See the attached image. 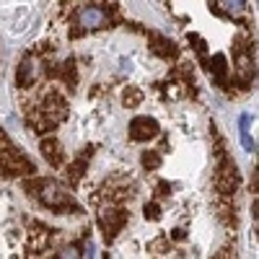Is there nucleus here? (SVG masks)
<instances>
[{
  "mask_svg": "<svg viewBox=\"0 0 259 259\" xmlns=\"http://www.w3.org/2000/svg\"><path fill=\"white\" fill-rule=\"evenodd\" d=\"M34 187L39 189V200L45 202L47 207L60 210V207L70 205V194H68V189H65L62 184H57L52 179H39V182H34Z\"/></svg>",
  "mask_w": 259,
  "mask_h": 259,
  "instance_id": "nucleus-1",
  "label": "nucleus"
},
{
  "mask_svg": "<svg viewBox=\"0 0 259 259\" xmlns=\"http://www.w3.org/2000/svg\"><path fill=\"white\" fill-rule=\"evenodd\" d=\"M75 21L85 31H99V29H104L106 24H109V13H106L104 8H99V6H83L78 11Z\"/></svg>",
  "mask_w": 259,
  "mask_h": 259,
  "instance_id": "nucleus-2",
  "label": "nucleus"
},
{
  "mask_svg": "<svg viewBox=\"0 0 259 259\" xmlns=\"http://www.w3.org/2000/svg\"><path fill=\"white\" fill-rule=\"evenodd\" d=\"M158 135V122L153 117H135L130 122V138L143 143V140H150Z\"/></svg>",
  "mask_w": 259,
  "mask_h": 259,
  "instance_id": "nucleus-3",
  "label": "nucleus"
},
{
  "mask_svg": "<svg viewBox=\"0 0 259 259\" xmlns=\"http://www.w3.org/2000/svg\"><path fill=\"white\" fill-rule=\"evenodd\" d=\"M122 226H124V212L122 210H104L101 212V228L106 233V239H114Z\"/></svg>",
  "mask_w": 259,
  "mask_h": 259,
  "instance_id": "nucleus-4",
  "label": "nucleus"
},
{
  "mask_svg": "<svg viewBox=\"0 0 259 259\" xmlns=\"http://www.w3.org/2000/svg\"><path fill=\"white\" fill-rule=\"evenodd\" d=\"M36 75H39L36 60H34L31 55L21 60V65H18V85H31V83L36 80Z\"/></svg>",
  "mask_w": 259,
  "mask_h": 259,
  "instance_id": "nucleus-5",
  "label": "nucleus"
},
{
  "mask_svg": "<svg viewBox=\"0 0 259 259\" xmlns=\"http://www.w3.org/2000/svg\"><path fill=\"white\" fill-rule=\"evenodd\" d=\"M236 184H239V174H236V166L228 163L226 168H221V174H218V189L223 194H231L236 189Z\"/></svg>",
  "mask_w": 259,
  "mask_h": 259,
  "instance_id": "nucleus-6",
  "label": "nucleus"
},
{
  "mask_svg": "<svg viewBox=\"0 0 259 259\" xmlns=\"http://www.w3.org/2000/svg\"><path fill=\"white\" fill-rule=\"evenodd\" d=\"M41 153H45V158H47L52 166H57V163L62 161V156H60V143L52 140V138L41 143Z\"/></svg>",
  "mask_w": 259,
  "mask_h": 259,
  "instance_id": "nucleus-7",
  "label": "nucleus"
},
{
  "mask_svg": "<svg viewBox=\"0 0 259 259\" xmlns=\"http://www.w3.org/2000/svg\"><path fill=\"white\" fill-rule=\"evenodd\" d=\"M223 13H228V16H241L244 11H246V3L244 0H221V3H215Z\"/></svg>",
  "mask_w": 259,
  "mask_h": 259,
  "instance_id": "nucleus-8",
  "label": "nucleus"
},
{
  "mask_svg": "<svg viewBox=\"0 0 259 259\" xmlns=\"http://www.w3.org/2000/svg\"><path fill=\"white\" fill-rule=\"evenodd\" d=\"M239 124H241V143H244V148H246V150H256V140H254V138H251V133H249L251 119L244 114V117L239 119Z\"/></svg>",
  "mask_w": 259,
  "mask_h": 259,
  "instance_id": "nucleus-9",
  "label": "nucleus"
},
{
  "mask_svg": "<svg viewBox=\"0 0 259 259\" xmlns=\"http://www.w3.org/2000/svg\"><path fill=\"white\" fill-rule=\"evenodd\" d=\"M57 259H80V249H78L75 244H70V246H65V249L57 254Z\"/></svg>",
  "mask_w": 259,
  "mask_h": 259,
  "instance_id": "nucleus-10",
  "label": "nucleus"
},
{
  "mask_svg": "<svg viewBox=\"0 0 259 259\" xmlns=\"http://www.w3.org/2000/svg\"><path fill=\"white\" fill-rule=\"evenodd\" d=\"M156 52H161V55H174V45H171L168 39H161V36H156Z\"/></svg>",
  "mask_w": 259,
  "mask_h": 259,
  "instance_id": "nucleus-11",
  "label": "nucleus"
},
{
  "mask_svg": "<svg viewBox=\"0 0 259 259\" xmlns=\"http://www.w3.org/2000/svg\"><path fill=\"white\" fill-rule=\"evenodd\" d=\"M143 166L145 168H158L161 166V156L158 153H145L143 156Z\"/></svg>",
  "mask_w": 259,
  "mask_h": 259,
  "instance_id": "nucleus-12",
  "label": "nucleus"
},
{
  "mask_svg": "<svg viewBox=\"0 0 259 259\" xmlns=\"http://www.w3.org/2000/svg\"><path fill=\"white\" fill-rule=\"evenodd\" d=\"M140 101H143V94H140V91H127V94H124V104H127V106H138Z\"/></svg>",
  "mask_w": 259,
  "mask_h": 259,
  "instance_id": "nucleus-13",
  "label": "nucleus"
},
{
  "mask_svg": "<svg viewBox=\"0 0 259 259\" xmlns=\"http://www.w3.org/2000/svg\"><path fill=\"white\" fill-rule=\"evenodd\" d=\"M145 218H150V221H158L161 218V210H158V205H145Z\"/></svg>",
  "mask_w": 259,
  "mask_h": 259,
  "instance_id": "nucleus-14",
  "label": "nucleus"
}]
</instances>
